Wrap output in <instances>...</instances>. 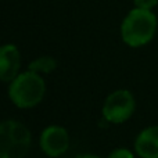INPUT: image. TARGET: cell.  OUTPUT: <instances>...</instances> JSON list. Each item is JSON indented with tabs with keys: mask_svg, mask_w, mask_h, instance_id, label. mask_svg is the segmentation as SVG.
<instances>
[{
	"mask_svg": "<svg viewBox=\"0 0 158 158\" xmlns=\"http://www.w3.org/2000/svg\"><path fill=\"white\" fill-rule=\"evenodd\" d=\"M57 68V60L50 56H43V57H39L36 60H33L32 63L29 64L28 69L32 72H36V74L42 75V74H50L54 69Z\"/></svg>",
	"mask_w": 158,
	"mask_h": 158,
	"instance_id": "8",
	"label": "cell"
},
{
	"mask_svg": "<svg viewBox=\"0 0 158 158\" xmlns=\"http://www.w3.org/2000/svg\"><path fill=\"white\" fill-rule=\"evenodd\" d=\"M31 143V131L22 122L15 119L0 122V158H24Z\"/></svg>",
	"mask_w": 158,
	"mask_h": 158,
	"instance_id": "3",
	"label": "cell"
},
{
	"mask_svg": "<svg viewBox=\"0 0 158 158\" xmlns=\"http://www.w3.org/2000/svg\"><path fill=\"white\" fill-rule=\"evenodd\" d=\"M135 150L140 158H158V125L148 126L137 135Z\"/></svg>",
	"mask_w": 158,
	"mask_h": 158,
	"instance_id": "7",
	"label": "cell"
},
{
	"mask_svg": "<svg viewBox=\"0 0 158 158\" xmlns=\"http://www.w3.org/2000/svg\"><path fill=\"white\" fill-rule=\"evenodd\" d=\"M74 158H100L98 156H94V154H78Z\"/></svg>",
	"mask_w": 158,
	"mask_h": 158,
	"instance_id": "11",
	"label": "cell"
},
{
	"mask_svg": "<svg viewBox=\"0 0 158 158\" xmlns=\"http://www.w3.org/2000/svg\"><path fill=\"white\" fill-rule=\"evenodd\" d=\"M136 100L126 89H119L110 93L101 108L103 118L110 123H123L133 115Z\"/></svg>",
	"mask_w": 158,
	"mask_h": 158,
	"instance_id": "4",
	"label": "cell"
},
{
	"mask_svg": "<svg viewBox=\"0 0 158 158\" xmlns=\"http://www.w3.org/2000/svg\"><path fill=\"white\" fill-rule=\"evenodd\" d=\"M46 83L42 75L32 71L21 72L8 86V97L11 103L21 110L36 107L44 97Z\"/></svg>",
	"mask_w": 158,
	"mask_h": 158,
	"instance_id": "2",
	"label": "cell"
},
{
	"mask_svg": "<svg viewBox=\"0 0 158 158\" xmlns=\"http://www.w3.org/2000/svg\"><path fill=\"white\" fill-rule=\"evenodd\" d=\"M21 54L15 44L0 46V81L13 82L19 75Z\"/></svg>",
	"mask_w": 158,
	"mask_h": 158,
	"instance_id": "6",
	"label": "cell"
},
{
	"mask_svg": "<svg viewBox=\"0 0 158 158\" xmlns=\"http://www.w3.org/2000/svg\"><path fill=\"white\" fill-rule=\"evenodd\" d=\"M157 31V17L150 10L135 8L121 25L122 40L131 47H140L147 44L154 38Z\"/></svg>",
	"mask_w": 158,
	"mask_h": 158,
	"instance_id": "1",
	"label": "cell"
},
{
	"mask_svg": "<svg viewBox=\"0 0 158 158\" xmlns=\"http://www.w3.org/2000/svg\"><path fill=\"white\" fill-rule=\"evenodd\" d=\"M137 8H143V10H151L156 7L158 0H133Z\"/></svg>",
	"mask_w": 158,
	"mask_h": 158,
	"instance_id": "10",
	"label": "cell"
},
{
	"mask_svg": "<svg viewBox=\"0 0 158 158\" xmlns=\"http://www.w3.org/2000/svg\"><path fill=\"white\" fill-rule=\"evenodd\" d=\"M40 148L47 157L57 158L63 156L69 147V135L60 125H50L44 128L39 137Z\"/></svg>",
	"mask_w": 158,
	"mask_h": 158,
	"instance_id": "5",
	"label": "cell"
},
{
	"mask_svg": "<svg viewBox=\"0 0 158 158\" xmlns=\"http://www.w3.org/2000/svg\"><path fill=\"white\" fill-rule=\"evenodd\" d=\"M107 158H135V156H133V153H132L131 150H128V148L119 147V148L112 150L111 153L108 154V157Z\"/></svg>",
	"mask_w": 158,
	"mask_h": 158,
	"instance_id": "9",
	"label": "cell"
}]
</instances>
